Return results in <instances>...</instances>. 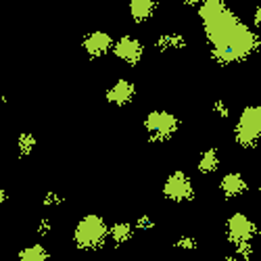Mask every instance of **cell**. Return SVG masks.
Returning a JSON list of instances; mask_svg holds the SVG:
<instances>
[{"mask_svg": "<svg viewBox=\"0 0 261 261\" xmlns=\"http://www.w3.org/2000/svg\"><path fill=\"white\" fill-rule=\"evenodd\" d=\"M102 232H105L102 224H98V222L94 220V226H90V220H88L86 224H82V228H80L82 243H90V238H92V236H94V238H100V236H102Z\"/></svg>", "mask_w": 261, "mask_h": 261, "instance_id": "1", "label": "cell"}]
</instances>
